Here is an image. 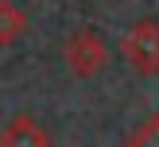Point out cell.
<instances>
[{
    "instance_id": "277c9868",
    "label": "cell",
    "mask_w": 159,
    "mask_h": 147,
    "mask_svg": "<svg viewBox=\"0 0 159 147\" xmlns=\"http://www.w3.org/2000/svg\"><path fill=\"white\" fill-rule=\"evenodd\" d=\"M23 31H27V15H23L12 0H0V46L16 43Z\"/></svg>"
},
{
    "instance_id": "3957f363",
    "label": "cell",
    "mask_w": 159,
    "mask_h": 147,
    "mask_svg": "<svg viewBox=\"0 0 159 147\" xmlns=\"http://www.w3.org/2000/svg\"><path fill=\"white\" fill-rule=\"evenodd\" d=\"M0 147H51V132L31 112H16L0 128Z\"/></svg>"
},
{
    "instance_id": "6da1fadb",
    "label": "cell",
    "mask_w": 159,
    "mask_h": 147,
    "mask_svg": "<svg viewBox=\"0 0 159 147\" xmlns=\"http://www.w3.org/2000/svg\"><path fill=\"white\" fill-rule=\"evenodd\" d=\"M120 54L136 74H159V19H136L120 39Z\"/></svg>"
},
{
    "instance_id": "7a4b0ae2",
    "label": "cell",
    "mask_w": 159,
    "mask_h": 147,
    "mask_svg": "<svg viewBox=\"0 0 159 147\" xmlns=\"http://www.w3.org/2000/svg\"><path fill=\"white\" fill-rule=\"evenodd\" d=\"M62 58H66V70L74 77H97L101 66H105V58H109V46L101 43V35L93 27H82V31H74L66 39Z\"/></svg>"
},
{
    "instance_id": "5b68a950",
    "label": "cell",
    "mask_w": 159,
    "mask_h": 147,
    "mask_svg": "<svg viewBox=\"0 0 159 147\" xmlns=\"http://www.w3.org/2000/svg\"><path fill=\"white\" fill-rule=\"evenodd\" d=\"M124 147H159V112L144 116V120L124 136Z\"/></svg>"
}]
</instances>
